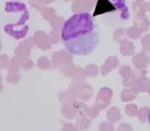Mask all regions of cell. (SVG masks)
I'll use <instances>...</instances> for the list:
<instances>
[{
	"label": "cell",
	"instance_id": "1",
	"mask_svg": "<svg viewBox=\"0 0 150 131\" xmlns=\"http://www.w3.org/2000/svg\"><path fill=\"white\" fill-rule=\"evenodd\" d=\"M61 38L70 53L88 55L99 44L98 26L90 13H76L64 23Z\"/></svg>",
	"mask_w": 150,
	"mask_h": 131
},
{
	"label": "cell",
	"instance_id": "2",
	"mask_svg": "<svg viewBox=\"0 0 150 131\" xmlns=\"http://www.w3.org/2000/svg\"><path fill=\"white\" fill-rule=\"evenodd\" d=\"M101 15H109L117 21H127L129 17L125 0H98L92 17Z\"/></svg>",
	"mask_w": 150,
	"mask_h": 131
}]
</instances>
